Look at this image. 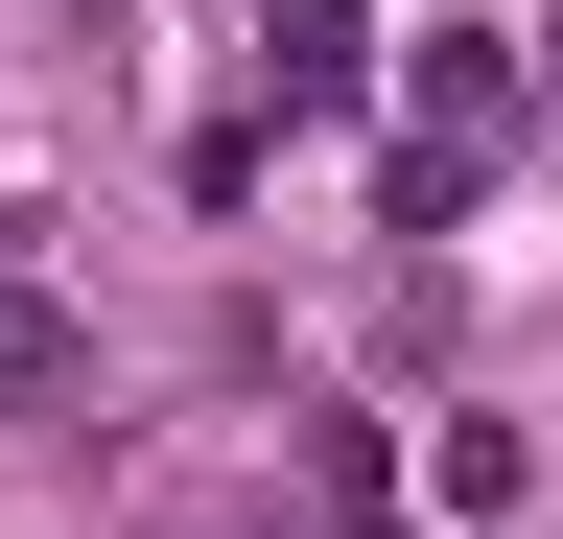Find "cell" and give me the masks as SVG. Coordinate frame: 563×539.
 Returning a JSON list of instances; mask_svg holds the SVG:
<instances>
[{
	"instance_id": "1",
	"label": "cell",
	"mask_w": 563,
	"mask_h": 539,
	"mask_svg": "<svg viewBox=\"0 0 563 539\" xmlns=\"http://www.w3.org/2000/svg\"><path fill=\"white\" fill-rule=\"evenodd\" d=\"M399 94H422V142L470 165L493 117H517V47H493V24H422V47H399Z\"/></svg>"
},
{
	"instance_id": "3",
	"label": "cell",
	"mask_w": 563,
	"mask_h": 539,
	"mask_svg": "<svg viewBox=\"0 0 563 539\" xmlns=\"http://www.w3.org/2000/svg\"><path fill=\"white\" fill-rule=\"evenodd\" d=\"M47 375H70V305H47V282H0V398H47Z\"/></svg>"
},
{
	"instance_id": "2",
	"label": "cell",
	"mask_w": 563,
	"mask_h": 539,
	"mask_svg": "<svg viewBox=\"0 0 563 539\" xmlns=\"http://www.w3.org/2000/svg\"><path fill=\"white\" fill-rule=\"evenodd\" d=\"M352 71H376V24H352V0H282V24H258V94H282V117H329Z\"/></svg>"
}]
</instances>
